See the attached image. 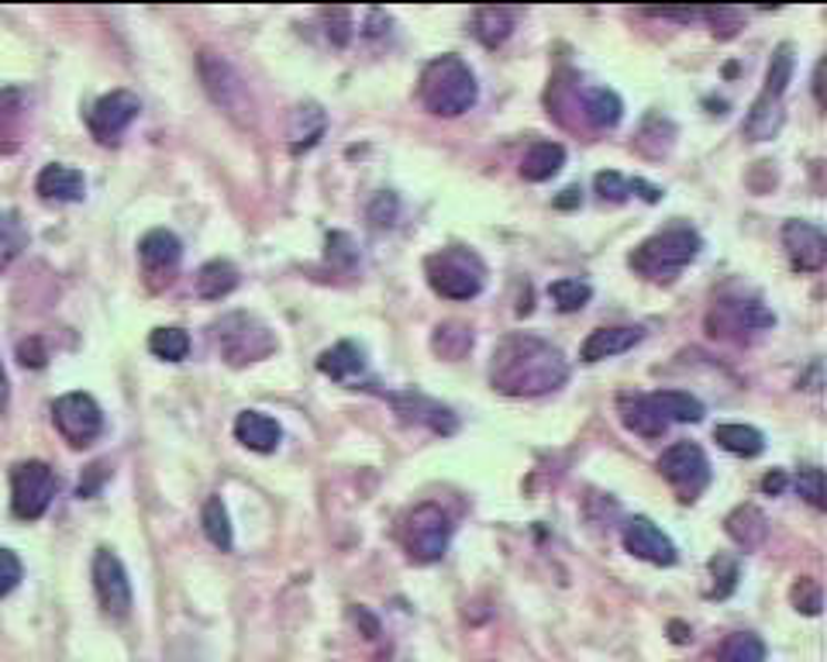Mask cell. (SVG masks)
<instances>
[{"mask_svg": "<svg viewBox=\"0 0 827 662\" xmlns=\"http://www.w3.org/2000/svg\"><path fill=\"white\" fill-rule=\"evenodd\" d=\"M569 380V363L552 342L514 332L497 342L490 384L507 397H542Z\"/></svg>", "mask_w": 827, "mask_h": 662, "instance_id": "1", "label": "cell"}, {"mask_svg": "<svg viewBox=\"0 0 827 662\" xmlns=\"http://www.w3.org/2000/svg\"><path fill=\"white\" fill-rule=\"evenodd\" d=\"M418 98L438 118H459L480 101V83H476L469 62L449 52V55L431 59L421 70Z\"/></svg>", "mask_w": 827, "mask_h": 662, "instance_id": "2", "label": "cell"}, {"mask_svg": "<svg viewBox=\"0 0 827 662\" xmlns=\"http://www.w3.org/2000/svg\"><path fill=\"white\" fill-rule=\"evenodd\" d=\"M700 248H704V238L693 228H665L634 248L627 256V266L652 283H670L700 256Z\"/></svg>", "mask_w": 827, "mask_h": 662, "instance_id": "3", "label": "cell"}, {"mask_svg": "<svg viewBox=\"0 0 827 662\" xmlns=\"http://www.w3.org/2000/svg\"><path fill=\"white\" fill-rule=\"evenodd\" d=\"M428 287L445 301H472L487 287V263L472 248L449 245L425 259Z\"/></svg>", "mask_w": 827, "mask_h": 662, "instance_id": "4", "label": "cell"}, {"mask_svg": "<svg viewBox=\"0 0 827 662\" xmlns=\"http://www.w3.org/2000/svg\"><path fill=\"white\" fill-rule=\"evenodd\" d=\"M214 345L228 366H252L276 353V335L256 314L235 310L214 322Z\"/></svg>", "mask_w": 827, "mask_h": 662, "instance_id": "5", "label": "cell"}, {"mask_svg": "<svg viewBox=\"0 0 827 662\" xmlns=\"http://www.w3.org/2000/svg\"><path fill=\"white\" fill-rule=\"evenodd\" d=\"M197 73H201V83L207 90V98L221 111H225L232 121L245 124V129H248L252 121H256V104H252V93H248L245 80L238 77V70L232 67L225 55L204 49L197 55Z\"/></svg>", "mask_w": 827, "mask_h": 662, "instance_id": "6", "label": "cell"}, {"mask_svg": "<svg viewBox=\"0 0 827 662\" xmlns=\"http://www.w3.org/2000/svg\"><path fill=\"white\" fill-rule=\"evenodd\" d=\"M452 531H456L452 518L445 515L438 503H418L414 511H407V518L400 524V542L414 562L431 566L449 552Z\"/></svg>", "mask_w": 827, "mask_h": 662, "instance_id": "7", "label": "cell"}, {"mask_svg": "<svg viewBox=\"0 0 827 662\" xmlns=\"http://www.w3.org/2000/svg\"><path fill=\"white\" fill-rule=\"evenodd\" d=\"M658 472L686 503L711 487V459L696 441H676V446L665 449L658 456Z\"/></svg>", "mask_w": 827, "mask_h": 662, "instance_id": "8", "label": "cell"}, {"mask_svg": "<svg viewBox=\"0 0 827 662\" xmlns=\"http://www.w3.org/2000/svg\"><path fill=\"white\" fill-rule=\"evenodd\" d=\"M55 472L42 459H28L11 469V508L21 521H39L55 497Z\"/></svg>", "mask_w": 827, "mask_h": 662, "instance_id": "9", "label": "cell"}, {"mask_svg": "<svg viewBox=\"0 0 827 662\" xmlns=\"http://www.w3.org/2000/svg\"><path fill=\"white\" fill-rule=\"evenodd\" d=\"M52 421L73 449L90 446L104 431V411L90 394H62L52 404Z\"/></svg>", "mask_w": 827, "mask_h": 662, "instance_id": "10", "label": "cell"}, {"mask_svg": "<svg viewBox=\"0 0 827 662\" xmlns=\"http://www.w3.org/2000/svg\"><path fill=\"white\" fill-rule=\"evenodd\" d=\"M93 590H98V601L101 611L114 621L129 618L132 614V580L129 570H124V562L118 559V552L111 549H98L93 552Z\"/></svg>", "mask_w": 827, "mask_h": 662, "instance_id": "11", "label": "cell"}, {"mask_svg": "<svg viewBox=\"0 0 827 662\" xmlns=\"http://www.w3.org/2000/svg\"><path fill=\"white\" fill-rule=\"evenodd\" d=\"M139 111H142V101L135 98L132 90H111V93H104V98L90 108L86 129H90V135L98 139V142L111 145L139 118Z\"/></svg>", "mask_w": 827, "mask_h": 662, "instance_id": "12", "label": "cell"}, {"mask_svg": "<svg viewBox=\"0 0 827 662\" xmlns=\"http://www.w3.org/2000/svg\"><path fill=\"white\" fill-rule=\"evenodd\" d=\"M783 248H786L793 269H800V273H820L827 263L824 232L817 225H810V221H800V217H793L783 225Z\"/></svg>", "mask_w": 827, "mask_h": 662, "instance_id": "13", "label": "cell"}, {"mask_svg": "<svg viewBox=\"0 0 827 662\" xmlns=\"http://www.w3.org/2000/svg\"><path fill=\"white\" fill-rule=\"evenodd\" d=\"M624 549L634 556V559H645L652 566H673L680 556H676V546L673 539L665 534L655 521L649 518H631L624 524V534H621Z\"/></svg>", "mask_w": 827, "mask_h": 662, "instance_id": "14", "label": "cell"}, {"mask_svg": "<svg viewBox=\"0 0 827 662\" xmlns=\"http://www.w3.org/2000/svg\"><path fill=\"white\" fill-rule=\"evenodd\" d=\"M639 342H642V328H627V325H617V328H596V332H590V338L580 345V359H583L586 366H593V363H603V359H611V356L631 353Z\"/></svg>", "mask_w": 827, "mask_h": 662, "instance_id": "15", "label": "cell"}, {"mask_svg": "<svg viewBox=\"0 0 827 662\" xmlns=\"http://www.w3.org/2000/svg\"><path fill=\"white\" fill-rule=\"evenodd\" d=\"M390 400H394L397 415H400L404 421L428 425V428L438 431V435H452V431H456V415L449 411V407H441V404L428 400L425 394H397V397H390Z\"/></svg>", "mask_w": 827, "mask_h": 662, "instance_id": "16", "label": "cell"}, {"mask_svg": "<svg viewBox=\"0 0 827 662\" xmlns=\"http://www.w3.org/2000/svg\"><path fill=\"white\" fill-rule=\"evenodd\" d=\"M35 191L42 201H55V204H76L86 191L83 173L73 166H62V163H49L39 180H35Z\"/></svg>", "mask_w": 827, "mask_h": 662, "instance_id": "17", "label": "cell"}, {"mask_svg": "<svg viewBox=\"0 0 827 662\" xmlns=\"http://www.w3.org/2000/svg\"><path fill=\"white\" fill-rule=\"evenodd\" d=\"M235 438L242 441L245 449L269 456V452L279 449L283 428L276 425V418H269V415H263V411H242V415L235 418Z\"/></svg>", "mask_w": 827, "mask_h": 662, "instance_id": "18", "label": "cell"}, {"mask_svg": "<svg viewBox=\"0 0 827 662\" xmlns=\"http://www.w3.org/2000/svg\"><path fill=\"white\" fill-rule=\"evenodd\" d=\"M180 256H183V245L166 228H152L139 242V259H142V266L149 273H173L176 263H180Z\"/></svg>", "mask_w": 827, "mask_h": 662, "instance_id": "19", "label": "cell"}, {"mask_svg": "<svg viewBox=\"0 0 827 662\" xmlns=\"http://www.w3.org/2000/svg\"><path fill=\"white\" fill-rule=\"evenodd\" d=\"M621 421L627 431L642 435V438H662L665 431H670V421L662 418V411L652 404L649 394L621 397Z\"/></svg>", "mask_w": 827, "mask_h": 662, "instance_id": "20", "label": "cell"}, {"mask_svg": "<svg viewBox=\"0 0 827 662\" xmlns=\"http://www.w3.org/2000/svg\"><path fill=\"white\" fill-rule=\"evenodd\" d=\"M562 166H565V145H559V142H534L524 152V160H521V176L528 183H545Z\"/></svg>", "mask_w": 827, "mask_h": 662, "instance_id": "21", "label": "cell"}, {"mask_svg": "<svg viewBox=\"0 0 827 662\" xmlns=\"http://www.w3.org/2000/svg\"><path fill=\"white\" fill-rule=\"evenodd\" d=\"M325 129H328V114L321 111V104H300L290 114V149L297 155L314 149L317 142H321Z\"/></svg>", "mask_w": 827, "mask_h": 662, "instance_id": "22", "label": "cell"}, {"mask_svg": "<svg viewBox=\"0 0 827 662\" xmlns=\"http://www.w3.org/2000/svg\"><path fill=\"white\" fill-rule=\"evenodd\" d=\"M724 528H727V534L742 549H758L762 542H766V534H769L766 515H762L758 508H752V503H742L738 511H731L727 521H724Z\"/></svg>", "mask_w": 827, "mask_h": 662, "instance_id": "23", "label": "cell"}, {"mask_svg": "<svg viewBox=\"0 0 827 662\" xmlns=\"http://www.w3.org/2000/svg\"><path fill=\"white\" fill-rule=\"evenodd\" d=\"M363 366H366V359H363V349L356 342H338V345H331V349H325L321 356H317V369H321L325 376H331V380H338V384L359 376Z\"/></svg>", "mask_w": 827, "mask_h": 662, "instance_id": "24", "label": "cell"}, {"mask_svg": "<svg viewBox=\"0 0 827 662\" xmlns=\"http://www.w3.org/2000/svg\"><path fill=\"white\" fill-rule=\"evenodd\" d=\"M194 283H197V297L221 301V297H228L238 287V269L228 259H211V263H204L197 269Z\"/></svg>", "mask_w": 827, "mask_h": 662, "instance_id": "25", "label": "cell"}, {"mask_svg": "<svg viewBox=\"0 0 827 662\" xmlns=\"http://www.w3.org/2000/svg\"><path fill=\"white\" fill-rule=\"evenodd\" d=\"M514 11L511 8H480L472 14V35L480 39L487 49H497L511 39L514 31Z\"/></svg>", "mask_w": 827, "mask_h": 662, "instance_id": "26", "label": "cell"}, {"mask_svg": "<svg viewBox=\"0 0 827 662\" xmlns=\"http://www.w3.org/2000/svg\"><path fill=\"white\" fill-rule=\"evenodd\" d=\"M714 441L731 456H742V459H755L766 452V435L752 425H717Z\"/></svg>", "mask_w": 827, "mask_h": 662, "instance_id": "27", "label": "cell"}, {"mask_svg": "<svg viewBox=\"0 0 827 662\" xmlns=\"http://www.w3.org/2000/svg\"><path fill=\"white\" fill-rule=\"evenodd\" d=\"M652 397V404L662 411V418L665 421H680V425H696V421H704V404H700L693 394H686V390H655V394H649Z\"/></svg>", "mask_w": 827, "mask_h": 662, "instance_id": "28", "label": "cell"}, {"mask_svg": "<svg viewBox=\"0 0 827 662\" xmlns=\"http://www.w3.org/2000/svg\"><path fill=\"white\" fill-rule=\"evenodd\" d=\"M583 114H586V121L593 124V129H617L621 118H624V104H621V98L614 90L593 86V90H586V98H583Z\"/></svg>", "mask_w": 827, "mask_h": 662, "instance_id": "29", "label": "cell"}, {"mask_svg": "<svg viewBox=\"0 0 827 662\" xmlns=\"http://www.w3.org/2000/svg\"><path fill=\"white\" fill-rule=\"evenodd\" d=\"M783 121H786V114H783V101H766V98H758V101L752 104V111H748L745 124H742V132H745L752 142H766V139L779 135Z\"/></svg>", "mask_w": 827, "mask_h": 662, "instance_id": "30", "label": "cell"}, {"mask_svg": "<svg viewBox=\"0 0 827 662\" xmlns=\"http://www.w3.org/2000/svg\"><path fill=\"white\" fill-rule=\"evenodd\" d=\"M201 524H204V534L207 542L221 552H232L235 546V531H232V518H228V508L221 497H207L204 511H201Z\"/></svg>", "mask_w": 827, "mask_h": 662, "instance_id": "31", "label": "cell"}, {"mask_svg": "<svg viewBox=\"0 0 827 662\" xmlns=\"http://www.w3.org/2000/svg\"><path fill=\"white\" fill-rule=\"evenodd\" d=\"M431 349L441 356V359H462L469 349H472V328L469 325H459V322H445L435 328L431 335Z\"/></svg>", "mask_w": 827, "mask_h": 662, "instance_id": "32", "label": "cell"}, {"mask_svg": "<svg viewBox=\"0 0 827 662\" xmlns=\"http://www.w3.org/2000/svg\"><path fill=\"white\" fill-rule=\"evenodd\" d=\"M717 662H766V642L752 632H735L721 642Z\"/></svg>", "mask_w": 827, "mask_h": 662, "instance_id": "33", "label": "cell"}, {"mask_svg": "<svg viewBox=\"0 0 827 662\" xmlns=\"http://www.w3.org/2000/svg\"><path fill=\"white\" fill-rule=\"evenodd\" d=\"M789 80H793V45L783 42V45L773 52L769 73H766V90H762L758 98H766V101H783V93H786Z\"/></svg>", "mask_w": 827, "mask_h": 662, "instance_id": "34", "label": "cell"}, {"mask_svg": "<svg viewBox=\"0 0 827 662\" xmlns=\"http://www.w3.org/2000/svg\"><path fill=\"white\" fill-rule=\"evenodd\" d=\"M149 353L155 359H166V363H180L190 353V335L183 328H155L149 335Z\"/></svg>", "mask_w": 827, "mask_h": 662, "instance_id": "35", "label": "cell"}, {"mask_svg": "<svg viewBox=\"0 0 827 662\" xmlns=\"http://www.w3.org/2000/svg\"><path fill=\"white\" fill-rule=\"evenodd\" d=\"M28 248V232L18 214H0V269H8Z\"/></svg>", "mask_w": 827, "mask_h": 662, "instance_id": "36", "label": "cell"}, {"mask_svg": "<svg viewBox=\"0 0 827 662\" xmlns=\"http://www.w3.org/2000/svg\"><path fill=\"white\" fill-rule=\"evenodd\" d=\"M549 297L555 301V307L562 314H572V310H583L593 297V287L586 279H555L549 287Z\"/></svg>", "mask_w": 827, "mask_h": 662, "instance_id": "37", "label": "cell"}, {"mask_svg": "<svg viewBox=\"0 0 827 662\" xmlns=\"http://www.w3.org/2000/svg\"><path fill=\"white\" fill-rule=\"evenodd\" d=\"M11 93L14 90L0 93V152H11L18 145V135H21V98H18L14 108H8Z\"/></svg>", "mask_w": 827, "mask_h": 662, "instance_id": "38", "label": "cell"}, {"mask_svg": "<svg viewBox=\"0 0 827 662\" xmlns=\"http://www.w3.org/2000/svg\"><path fill=\"white\" fill-rule=\"evenodd\" d=\"M593 186H596V194H600L603 201H611V204H621V201H627V197L634 194V180H627V176H621V173H614V170L596 173V176H593Z\"/></svg>", "mask_w": 827, "mask_h": 662, "instance_id": "39", "label": "cell"}, {"mask_svg": "<svg viewBox=\"0 0 827 662\" xmlns=\"http://www.w3.org/2000/svg\"><path fill=\"white\" fill-rule=\"evenodd\" d=\"M797 493L810 503V508L824 511V508H827V500H824V469L804 466V469L797 472Z\"/></svg>", "mask_w": 827, "mask_h": 662, "instance_id": "40", "label": "cell"}, {"mask_svg": "<svg viewBox=\"0 0 827 662\" xmlns=\"http://www.w3.org/2000/svg\"><path fill=\"white\" fill-rule=\"evenodd\" d=\"M711 573H714V583L721 580V587H714L711 597H727L731 590L738 587V559L727 556V552H717L711 559Z\"/></svg>", "mask_w": 827, "mask_h": 662, "instance_id": "41", "label": "cell"}, {"mask_svg": "<svg viewBox=\"0 0 827 662\" xmlns=\"http://www.w3.org/2000/svg\"><path fill=\"white\" fill-rule=\"evenodd\" d=\"M793 604H797V611H804V614H810V618L820 614V604H824L820 583L810 580V577H804V580L793 583Z\"/></svg>", "mask_w": 827, "mask_h": 662, "instance_id": "42", "label": "cell"}, {"mask_svg": "<svg viewBox=\"0 0 827 662\" xmlns=\"http://www.w3.org/2000/svg\"><path fill=\"white\" fill-rule=\"evenodd\" d=\"M21 559L11 552V549H0V601L21 583Z\"/></svg>", "mask_w": 827, "mask_h": 662, "instance_id": "43", "label": "cell"}, {"mask_svg": "<svg viewBox=\"0 0 827 662\" xmlns=\"http://www.w3.org/2000/svg\"><path fill=\"white\" fill-rule=\"evenodd\" d=\"M394 217H397V197L394 194H379L376 204L369 207V221L376 228H390Z\"/></svg>", "mask_w": 827, "mask_h": 662, "instance_id": "44", "label": "cell"}, {"mask_svg": "<svg viewBox=\"0 0 827 662\" xmlns=\"http://www.w3.org/2000/svg\"><path fill=\"white\" fill-rule=\"evenodd\" d=\"M328 256H338L345 266H353V263H356L353 238H348L345 232H331V235H328Z\"/></svg>", "mask_w": 827, "mask_h": 662, "instance_id": "45", "label": "cell"}, {"mask_svg": "<svg viewBox=\"0 0 827 662\" xmlns=\"http://www.w3.org/2000/svg\"><path fill=\"white\" fill-rule=\"evenodd\" d=\"M18 359H21V366L42 369L49 356H45V349H42V342H39V338H28V342L18 345Z\"/></svg>", "mask_w": 827, "mask_h": 662, "instance_id": "46", "label": "cell"}, {"mask_svg": "<svg viewBox=\"0 0 827 662\" xmlns=\"http://www.w3.org/2000/svg\"><path fill=\"white\" fill-rule=\"evenodd\" d=\"M108 462H93L90 469H86V480H80V497H93L101 490V483L108 480Z\"/></svg>", "mask_w": 827, "mask_h": 662, "instance_id": "47", "label": "cell"}, {"mask_svg": "<svg viewBox=\"0 0 827 662\" xmlns=\"http://www.w3.org/2000/svg\"><path fill=\"white\" fill-rule=\"evenodd\" d=\"M353 621L366 628V639H376V635H379V621H376L366 608H356V611H353Z\"/></svg>", "mask_w": 827, "mask_h": 662, "instance_id": "48", "label": "cell"}, {"mask_svg": "<svg viewBox=\"0 0 827 662\" xmlns=\"http://www.w3.org/2000/svg\"><path fill=\"white\" fill-rule=\"evenodd\" d=\"M576 204H583L580 186H569V191H562V197H555V207H576Z\"/></svg>", "mask_w": 827, "mask_h": 662, "instance_id": "49", "label": "cell"}, {"mask_svg": "<svg viewBox=\"0 0 827 662\" xmlns=\"http://www.w3.org/2000/svg\"><path fill=\"white\" fill-rule=\"evenodd\" d=\"M783 487H786V472H779V469L762 480V490H766V493H783Z\"/></svg>", "mask_w": 827, "mask_h": 662, "instance_id": "50", "label": "cell"}, {"mask_svg": "<svg viewBox=\"0 0 827 662\" xmlns=\"http://www.w3.org/2000/svg\"><path fill=\"white\" fill-rule=\"evenodd\" d=\"M8 404H11V384H8L4 363H0V411H8Z\"/></svg>", "mask_w": 827, "mask_h": 662, "instance_id": "51", "label": "cell"}, {"mask_svg": "<svg viewBox=\"0 0 827 662\" xmlns=\"http://www.w3.org/2000/svg\"><path fill=\"white\" fill-rule=\"evenodd\" d=\"M814 98L824 108V62H817V70H814Z\"/></svg>", "mask_w": 827, "mask_h": 662, "instance_id": "52", "label": "cell"}]
</instances>
